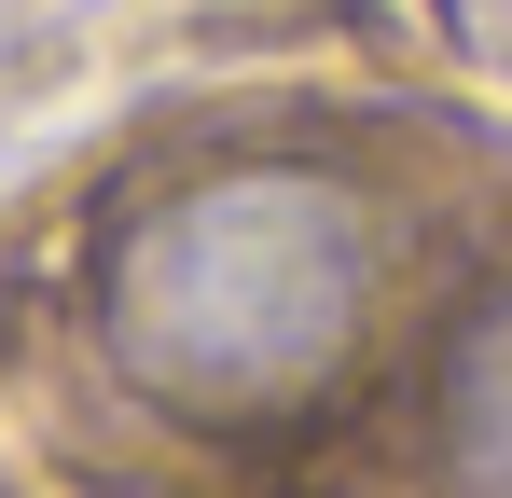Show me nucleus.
<instances>
[{
    "mask_svg": "<svg viewBox=\"0 0 512 498\" xmlns=\"http://www.w3.org/2000/svg\"><path fill=\"white\" fill-rule=\"evenodd\" d=\"M429 443H443V485H457V498H512V277L443 332Z\"/></svg>",
    "mask_w": 512,
    "mask_h": 498,
    "instance_id": "nucleus-2",
    "label": "nucleus"
},
{
    "mask_svg": "<svg viewBox=\"0 0 512 498\" xmlns=\"http://www.w3.org/2000/svg\"><path fill=\"white\" fill-rule=\"evenodd\" d=\"M374 319V208L333 166H208L97 263V332L167 415L250 429L346 374Z\"/></svg>",
    "mask_w": 512,
    "mask_h": 498,
    "instance_id": "nucleus-1",
    "label": "nucleus"
}]
</instances>
